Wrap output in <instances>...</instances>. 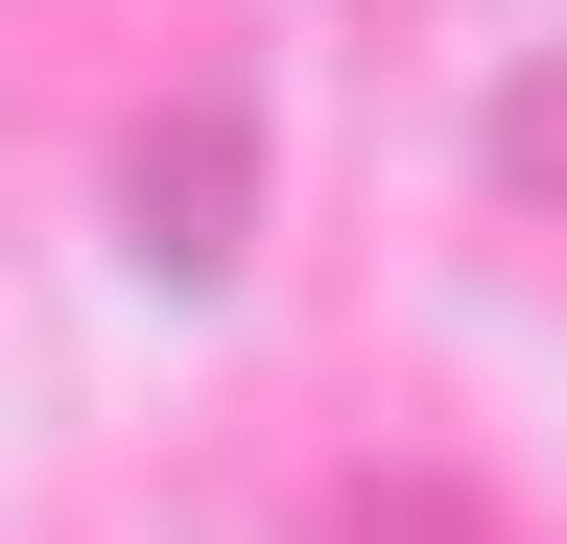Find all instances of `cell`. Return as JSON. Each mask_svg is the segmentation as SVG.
I'll list each match as a JSON object with an SVG mask.
<instances>
[{
    "label": "cell",
    "instance_id": "6da1fadb",
    "mask_svg": "<svg viewBox=\"0 0 567 544\" xmlns=\"http://www.w3.org/2000/svg\"><path fill=\"white\" fill-rule=\"evenodd\" d=\"M331 544H496V521H450V497H354Z\"/></svg>",
    "mask_w": 567,
    "mask_h": 544
}]
</instances>
